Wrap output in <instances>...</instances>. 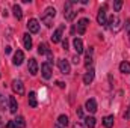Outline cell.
Segmentation results:
<instances>
[{
    "mask_svg": "<svg viewBox=\"0 0 130 128\" xmlns=\"http://www.w3.org/2000/svg\"><path fill=\"white\" fill-rule=\"evenodd\" d=\"M55 15H56V9L50 6V8H47V9L42 12V15H41V21H42V23H44L47 27H52Z\"/></svg>",
    "mask_w": 130,
    "mask_h": 128,
    "instance_id": "1",
    "label": "cell"
},
{
    "mask_svg": "<svg viewBox=\"0 0 130 128\" xmlns=\"http://www.w3.org/2000/svg\"><path fill=\"white\" fill-rule=\"evenodd\" d=\"M106 26H109V30L113 33H118L121 30V27H123V24H121V20L117 17V15H112L109 20H107V24Z\"/></svg>",
    "mask_w": 130,
    "mask_h": 128,
    "instance_id": "2",
    "label": "cell"
},
{
    "mask_svg": "<svg viewBox=\"0 0 130 128\" xmlns=\"http://www.w3.org/2000/svg\"><path fill=\"white\" fill-rule=\"evenodd\" d=\"M73 5H74V2H67L64 6V17H65V20H68V21L74 20V17L77 15V11L73 9Z\"/></svg>",
    "mask_w": 130,
    "mask_h": 128,
    "instance_id": "3",
    "label": "cell"
},
{
    "mask_svg": "<svg viewBox=\"0 0 130 128\" xmlns=\"http://www.w3.org/2000/svg\"><path fill=\"white\" fill-rule=\"evenodd\" d=\"M106 5L98 11V15H97V23L100 24V26H106L107 24V18H106Z\"/></svg>",
    "mask_w": 130,
    "mask_h": 128,
    "instance_id": "4",
    "label": "cell"
},
{
    "mask_svg": "<svg viewBox=\"0 0 130 128\" xmlns=\"http://www.w3.org/2000/svg\"><path fill=\"white\" fill-rule=\"evenodd\" d=\"M58 66H59L61 72H62V74H65V75L71 72V66H70V62H68V60H65V59H59V60H58Z\"/></svg>",
    "mask_w": 130,
    "mask_h": 128,
    "instance_id": "5",
    "label": "cell"
},
{
    "mask_svg": "<svg viewBox=\"0 0 130 128\" xmlns=\"http://www.w3.org/2000/svg\"><path fill=\"white\" fill-rule=\"evenodd\" d=\"M88 24H89V20H88V18H80V20L77 21V33H79V35H83V33L86 32Z\"/></svg>",
    "mask_w": 130,
    "mask_h": 128,
    "instance_id": "6",
    "label": "cell"
},
{
    "mask_svg": "<svg viewBox=\"0 0 130 128\" xmlns=\"http://www.w3.org/2000/svg\"><path fill=\"white\" fill-rule=\"evenodd\" d=\"M12 89L14 92H17L18 95H24V84L21 80H14L12 81Z\"/></svg>",
    "mask_w": 130,
    "mask_h": 128,
    "instance_id": "7",
    "label": "cell"
},
{
    "mask_svg": "<svg viewBox=\"0 0 130 128\" xmlns=\"http://www.w3.org/2000/svg\"><path fill=\"white\" fill-rule=\"evenodd\" d=\"M41 72H42V77H44L45 80L52 78V66H50L48 62H45V63L41 65Z\"/></svg>",
    "mask_w": 130,
    "mask_h": 128,
    "instance_id": "8",
    "label": "cell"
},
{
    "mask_svg": "<svg viewBox=\"0 0 130 128\" xmlns=\"http://www.w3.org/2000/svg\"><path fill=\"white\" fill-rule=\"evenodd\" d=\"M27 29H29L30 33H38L39 32V23H38V20L30 18V20L27 21Z\"/></svg>",
    "mask_w": 130,
    "mask_h": 128,
    "instance_id": "9",
    "label": "cell"
},
{
    "mask_svg": "<svg viewBox=\"0 0 130 128\" xmlns=\"http://www.w3.org/2000/svg\"><path fill=\"white\" fill-rule=\"evenodd\" d=\"M23 60H24V53H23L21 50H17V51L14 53V59H12V63L17 65V66H20V65L23 63Z\"/></svg>",
    "mask_w": 130,
    "mask_h": 128,
    "instance_id": "10",
    "label": "cell"
},
{
    "mask_svg": "<svg viewBox=\"0 0 130 128\" xmlns=\"http://www.w3.org/2000/svg\"><path fill=\"white\" fill-rule=\"evenodd\" d=\"M85 109H86L89 113H95V112H97V101H95L94 98H89V99L86 101V104H85Z\"/></svg>",
    "mask_w": 130,
    "mask_h": 128,
    "instance_id": "11",
    "label": "cell"
},
{
    "mask_svg": "<svg viewBox=\"0 0 130 128\" xmlns=\"http://www.w3.org/2000/svg\"><path fill=\"white\" fill-rule=\"evenodd\" d=\"M27 69H29V72L32 74V75H36L38 74V62H36V59H29V63H27Z\"/></svg>",
    "mask_w": 130,
    "mask_h": 128,
    "instance_id": "12",
    "label": "cell"
},
{
    "mask_svg": "<svg viewBox=\"0 0 130 128\" xmlns=\"http://www.w3.org/2000/svg\"><path fill=\"white\" fill-rule=\"evenodd\" d=\"M73 45H74V50H76L77 56H79L80 53H83V41H82L80 38H74V41H73Z\"/></svg>",
    "mask_w": 130,
    "mask_h": 128,
    "instance_id": "13",
    "label": "cell"
},
{
    "mask_svg": "<svg viewBox=\"0 0 130 128\" xmlns=\"http://www.w3.org/2000/svg\"><path fill=\"white\" fill-rule=\"evenodd\" d=\"M64 27H65V26L62 24V26H61L59 29H56V30L53 32V36H52V41H53L55 44H56V42H59V41L62 39V32H64Z\"/></svg>",
    "mask_w": 130,
    "mask_h": 128,
    "instance_id": "14",
    "label": "cell"
},
{
    "mask_svg": "<svg viewBox=\"0 0 130 128\" xmlns=\"http://www.w3.org/2000/svg\"><path fill=\"white\" fill-rule=\"evenodd\" d=\"M94 75H95V71L91 68V69L83 75V83H85V84H91V83H92V80H94Z\"/></svg>",
    "mask_w": 130,
    "mask_h": 128,
    "instance_id": "15",
    "label": "cell"
},
{
    "mask_svg": "<svg viewBox=\"0 0 130 128\" xmlns=\"http://www.w3.org/2000/svg\"><path fill=\"white\" fill-rule=\"evenodd\" d=\"M17 110H18V104H17L15 96H9V112L15 115V113H17Z\"/></svg>",
    "mask_w": 130,
    "mask_h": 128,
    "instance_id": "16",
    "label": "cell"
},
{
    "mask_svg": "<svg viewBox=\"0 0 130 128\" xmlns=\"http://www.w3.org/2000/svg\"><path fill=\"white\" fill-rule=\"evenodd\" d=\"M113 121H115V118H113V115H109V116H104L103 118V125L106 128H112L113 127Z\"/></svg>",
    "mask_w": 130,
    "mask_h": 128,
    "instance_id": "17",
    "label": "cell"
},
{
    "mask_svg": "<svg viewBox=\"0 0 130 128\" xmlns=\"http://www.w3.org/2000/svg\"><path fill=\"white\" fill-rule=\"evenodd\" d=\"M23 44H24V48L26 50H30L32 48V38L29 33H24L23 35Z\"/></svg>",
    "mask_w": 130,
    "mask_h": 128,
    "instance_id": "18",
    "label": "cell"
},
{
    "mask_svg": "<svg viewBox=\"0 0 130 128\" xmlns=\"http://www.w3.org/2000/svg\"><path fill=\"white\" fill-rule=\"evenodd\" d=\"M12 12H14V17H15L17 20H21V18H23V11H21L20 5H14V6H12Z\"/></svg>",
    "mask_w": 130,
    "mask_h": 128,
    "instance_id": "19",
    "label": "cell"
},
{
    "mask_svg": "<svg viewBox=\"0 0 130 128\" xmlns=\"http://www.w3.org/2000/svg\"><path fill=\"white\" fill-rule=\"evenodd\" d=\"M58 124H59L61 127L65 128L68 124H70V119H68V116H67V115H61V116L58 118Z\"/></svg>",
    "mask_w": 130,
    "mask_h": 128,
    "instance_id": "20",
    "label": "cell"
},
{
    "mask_svg": "<svg viewBox=\"0 0 130 128\" xmlns=\"http://www.w3.org/2000/svg\"><path fill=\"white\" fill-rule=\"evenodd\" d=\"M120 71L123 72V74H130V63L129 62H121L120 63Z\"/></svg>",
    "mask_w": 130,
    "mask_h": 128,
    "instance_id": "21",
    "label": "cell"
},
{
    "mask_svg": "<svg viewBox=\"0 0 130 128\" xmlns=\"http://www.w3.org/2000/svg\"><path fill=\"white\" fill-rule=\"evenodd\" d=\"M29 105L30 107H36L38 105V101H36V94L35 92H29Z\"/></svg>",
    "mask_w": 130,
    "mask_h": 128,
    "instance_id": "22",
    "label": "cell"
},
{
    "mask_svg": "<svg viewBox=\"0 0 130 128\" xmlns=\"http://www.w3.org/2000/svg\"><path fill=\"white\" fill-rule=\"evenodd\" d=\"M14 122H15L17 128H24V127H26V121H24V118H23V116H17V118L14 119Z\"/></svg>",
    "mask_w": 130,
    "mask_h": 128,
    "instance_id": "23",
    "label": "cell"
},
{
    "mask_svg": "<svg viewBox=\"0 0 130 128\" xmlns=\"http://www.w3.org/2000/svg\"><path fill=\"white\" fill-rule=\"evenodd\" d=\"M85 125L88 128H94L95 127V118L94 116H88V118H85Z\"/></svg>",
    "mask_w": 130,
    "mask_h": 128,
    "instance_id": "24",
    "label": "cell"
},
{
    "mask_svg": "<svg viewBox=\"0 0 130 128\" xmlns=\"http://www.w3.org/2000/svg\"><path fill=\"white\" fill-rule=\"evenodd\" d=\"M47 50H48L47 44H39V45H38V54H45Z\"/></svg>",
    "mask_w": 130,
    "mask_h": 128,
    "instance_id": "25",
    "label": "cell"
},
{
    "mask_svg": "<svg viewBox=\"0 0 130 128\" xmlns=\"http://www.w3.org/2000/svg\"><path fill=\"white\" fill-rule=\"evenodd\" d=\"M123 8V2L121 0H117V2H113V11L115 12H120V9Z\"/></svg>",
    "mask_w": 130,
    "mask_h": 128,
    "instance_id": "26",
    "label": "cell"
},
{
    "mask_svg": "<svg viewBox=\"0 0 130 128\" xmlns=\"http://www.w3.org/2000/svg\"><path fill=\"white\" fill-rule=\"evenodd\" d=\"M0 109H2V110L6 109V98L2 95V94H0Z\"/></svg>",
    "mask_w": 130,
    "mask_h": 128,
    "instance_id": "27",
    "label": "cell"
},
{
    "mask_svg": "<svg viewBox=\"0 0 130 128\" xmlns=\"http://www.w3.org/2000/svg\"><path fill=\"white\" fill-rule=\"evenodd\" d=\"M45 54H47V60H48V63H52V62H53V53H52V50L48 48Z\"/></svg>",
    "mask_w": 130,
    "mask_h": 128,
    "instance_id": "28",
    "label": "cell"
},
{
    "mask_svg": "<svg viewBox=\"0 0 130 128\" xmlns=\"http://www.w3.org/2000/svg\"><path fill=\"white\" fill-rule=\"evenodd\" d=\"M126 30H127V39L130 41V20L126 21Z\"/></svg>",
    "mask_w": 130,
    "mask_h": 128,
    "instance_id": "29",
    "label": "cell"
},
{
    "mask_svg": "<svg viewBox=\"0 0 130 128\" xmlns=\"http://www.w3.org/2000/svg\"><path fill=\"white\" fill-rule=\"evenodd\" d=\"M77 116L79 118H83V109L82 107H77Z\"/></svg>",
    "mask_w": 130,
    "mask_h": 128,
    "instance_id": "30",
    "label": "cell"
},
{
    "mask_svg": "<svg viewBox=\"0 0 130 128\" xmlns=\"http://www.w3.org/2000/svg\"><path fill=\"white\" fill-rule=\"evenodd\" d=\"M79 62H80L79 56H77V54H76V56H73V63H74V65H79Z\"/></svg>",
    "mask_w": 130,
    "mask_h": 128,
    "instance_id": "31",
    "label": "cell"
},
{
    "mask_svg": "<svg viewBox=\"0 0 130 128\" xmlns=\"http://www.w3.org/2000/svg\"><path fill=\"white\" fill-rule=\"evenodd\" d=\"M8 128H17L15 122H14V121H9V122H8Z\"/></svg>",
    "mask_w": 130,
    "mask_h": 128,
    "instance_id": "32",
    "label": "cell"
},
{
    "mask_svg": "<svg viewBox=\"0 0 130 128\" xmlns=\"http://www.w3.org/2000/svg\"><path fill=\"white\" fill-rule=\"evenodd\" d=\"M62 47H64V50H68V41H67V39L62 41Z\"/></svg>",
    "mask_w": 130,
    "mask_h": 128,
    "instance_id": "33",
    "label": "cell"
},
{
    "mask_svg": "<svg viewBox=\"0 0 130 128\" xmlns=\"http://www.w3.org/2000/svg\"><path fill=\"white\" fill-rule=\"evenodd\" d=\"M91 63H92V57H86V62H85V65H86V66H89Z\"/></svg>",
    "mask_w": 130,
    "mask_h": 128,
    "instance_id": "34",
    "label": "cell"
},
{
    "mask_svg": "<svg viewBox=\"0 0 130 128\" xmlns=\"http://www.w3.org/2000/svg\"><path fill=\"white\" fill-rule=\"evenodd\" d=\"M124 118H126V119H130V105H129V110L124 113Z\"/></svg>",
    "mask_w": 130,
    "mask_h": 128,
    "instance_id": "35",
    "label": "cell"
},
{
    "mask_svg": "<svg viewBox=\"0 0 130 128\" xmlns=\"http://www.w3.org/2000/svg\"><path fill=\"white\" fill-rule=\"evenodd\" d=\"M11 51H12V48H11L9 45H8V47H5V53H6V54H9Z\"/></svg>",
    "mask_w": 130,
    "mask_h": 128,
    "instance_id": "36",
    "label": "cell"
},
{
    "mask_svg": "<svg viewBox=\"0 0 130 128\" xmlns=\"http://www.w3.org/2000/svg\"><path fill=\"white\" fill-rule=\"evenodd\" d=\"M56 84H58L59 88H65V83H64V81H56Z\"/></svg>",
    "mask_w": 130,
    "mask_h": 128,
    "instance_id": "37",
    "label": "cell"
},
{
    "mask_svg": "<svg viewBox=\"0 0 130 128\" xmlns=\"http://www.w3.org/2000/svg\"><path fill=\"white\" fill-rule=\"evenodd\" d=\"M55 128H64V127H61V125H59V124L56 122V124H55Z\"/></svg>",
    "mask_w": 130,
    "mask_h": 128,
    "instance_id": "38",
    "label": "cell"
},
{
    "mask_svg": "<svg viewBox=\"0 0 130 128\" xmlns=\"http://www.w3.org/2000/svg\"><path fill=\"white\" fill-rule=\"evenodd\" d=\"M3 127V122H2V118H0V128Z\"/></svg>",
    "mask_w": 130,
    "mask_h": 128,
    "instance_id": "39",
    "label": "cell"
},
{
    "mask_svg": "<svg viewBox=\"0 0 130 128\" xmlns=\"http://www.w3.org/2000/svg\"><path fill=\"white\" fill-rule=\"evenodd\" d=\"M74 128H82V127H80V125H76V127H74Z\"/></svg>",
    "mask_w": 130,
    "mask_h": 128,
    "instance_id": "40",
    "label": "cell"
}]
</instances>
